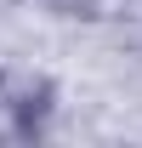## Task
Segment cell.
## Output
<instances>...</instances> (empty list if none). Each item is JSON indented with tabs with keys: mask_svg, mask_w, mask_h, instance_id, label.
Here are the masks:
<instances>
[{
	"mask_svg": "<svg viewBox=\"0 0 142 148\" xmlns=\"http://www.w3.org/2000/svg\"><path fill=\"white\" fill-rule=\"evenodd\" d=\"M51 80H34V86H23L17 103H12V125H17V137H40L46 131V120H51Z\"/></svg>",
	"mask_w": 142,
	"mask_h": 148,
	"instance_id": "obj_1",
	"label": "cell"
}]
</instances>
